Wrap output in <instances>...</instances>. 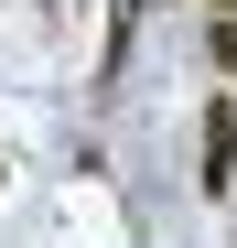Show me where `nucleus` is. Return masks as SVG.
<instances>
[{
  "mask_svg": "<svg viewBox=\"0 0 237 248\" xmlns=\"http://www.w3.org/2000/svg\"><path fill=\"white\" fill-rule=\"evenodd\" d=\"M226 173H237V97L205 108V184H226Z\"/></svg>",
  "mask_w": 237,
  "mask_h": 248,
  "instance_id": "obj_1",
  "label": "nucleus"
},
{
  "mask_svg": "<svg viewBox=\"0 0 237 248\" xmlns=\"http://www.w3.org/2000/svg\"><path fill=\"white\" fill-rule=\"evenodd\" d=\"M205 44H216V65H226V76H237V11H226V22H216V32H205Z\"/></svg>",
  "mask_w": 237,
  "mask_h": 248,
  "instance_id": "obj_2",
  "label": "nucleus"
},
{
  "mask_svg": "<svg viewBox=\"0 0 237 248\" xmlns=\"http://www.w3.org/2000/svg\"><path fill=\"white\" fill-rule=\"evenodd\" d=\"M216 11H237V0H216Z\"/></svg>",
  "mask_w": 237,
  "mask_h": 248,
  "instance_id": "obj_3",
  "label": "nucleus"
}]
</instances>
